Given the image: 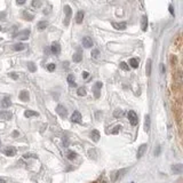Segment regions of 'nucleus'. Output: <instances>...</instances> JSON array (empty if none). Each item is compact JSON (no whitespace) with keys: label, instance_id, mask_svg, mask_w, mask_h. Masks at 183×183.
Listing matches in <instances>:
<instances>
[{"label":"nucleus","instance_id":"2f4dec72","mask_svg":"<svg viewBox=\"0 0 183 183\" xmlns=\"http://www.w3.org/2000/svg\"><path fill=\"white\" fill-rule=\"evenodd\" d=\"M76 157H77V153H76V152H73V151H70V152L68 153V159L73 160Z\"/></svg>","mask_w":183,"mask_h":183},{"label":"nucleus","instance_id":"58836bf2","mask_svg":"<svg viewBox=\"0 0 183 183\" xmlns=\"http://www.w3.org/2000/svg\"><path fill=\"white\" fill-rule=\"evenodd\" d=\"M63 144H64V146H68V144H69V139L66 136H64V139H63Z\"/></svg>","mask_w":183,"mask_h":183},{"label":"nucleus","instance_id":"7c9ffc66","mask_svg":"<svg viewBox=\"0 0 183 183\" xmlns=\"http://www.w3.org/2000/svg\"><path fill=\"white\" fill-rule=\"evenodd\" d=\"M120 69L124 71H128L129 70V66H128V64L127 63H125V62H121L120 63Z\"/></svg>","mask_w":183,"mask_h":183},{"label":"nucleus","instance_id":"393cba45","mask_svg":"<svg viewBox=\"0 0 183 183\" xmlns=\"http://www.w3.org/2000/svg\"><path fill=\"white\" fill-rule=\"evenodd\" d=\"M73 62H80L83 60V55H81V53L80 52H77L76 54H73Z\"/></svg>","mask_w":183,"mask_h":183},{"label":"nucleus","instance_id":"09e8293b","mask_svg":"<svg viewBox=\"0 0 183 183\" xmlns=\"http://www.w3.org/2000/svg\"><path fill=\"white\" fill-rule=\"evenodd\" d=\"M102 183H108V182H107V181H103V182H102Z\"/></svg>","mask_w":183,"mask_h":183},{"label":"nucleus","instance_id":"f704fd0d","mask_svg":"<svg viewBox=\"0 0 183 183\" xmlns=\"http://www.w3.org/2000/svg\"><path fill=\"white\" fill-rule=\"evenodd\" d=\"M55 68H56V65H55L54 63H51V64H48V65H47L48 71H54V70H55Z\"/></svg>","mask_w":183,"mask_h":183},{"label":"nucleus","instance_id":"f3484780","mask_svg":"<svg viewBox=\"0 0 183 183\" xmlns=\"http://www.w3.org/2000/svg\"><path fill=\"white\" fill-rule=\"evenodd\" d=\"M19 100L23 101V102H28L29 101V93L28 90H22L19 93Z\"/></svg>","mask_w":183,"mask_h":183},{"label":"nucleus","instance_id":"4be33fe9","mask_svg":"<svg viewBox=\"0 0 183 183\" xmlns=\"http://www.w3.org/2000/svg\"><path fill=\"white\" fill-rule=\"evenodd\" d=\"M25 47H26V46H25L24 44H16V45L13 46V49L16 51V52H21V51H24Z\"/></svg>","mask_w":183,"mask_h":183},{"label":"nucleus","instance_id":"de8ad7c7","mask_svg":"<svg viewBox=\"0 0 183 183\" xmlns=\"http://www.w3.org/2000/svg\"><path fill=\"white\" fill-rule=\"evenodd\" d=\"M161 71H163V73L165 72V68H164V65H161Z\"/></svg>","mask_w":183,"mask_h":183},{"label":"nucleus","instance_id":"a878e982","mask_svg":"<svg viewBox=\"0 0 183 183\" xmlns=\"http://www.w3.org/2000/svg\"><path fill=\"white\" fill-rule=\"evenodd\" d=\"M129 64H131L132 68H134V69H135V68H137V66H139V60H137V58H135V57H133V58H131V60H129Z\"/></svg>","mask_w":183,"mask_h":183},{"label":"nucleus","instance_id":"c756f323","mask_svg":"<svg viewBox=\"0 0 183 183\" xmlns=\"http://www.w3.org/2000/svg\"><path fill=\"white\" fill-rule=\"evenodd\" d=\"M77 94L79 95V96H85V95H86V88H85V87H80V88H78Z\"/></svg>","mask_w":183,"mask_h":183},{"label":"nucleus","instance_id":"6ab92c4d","mask_svg":"<svg viewBox=\"0 0 183 183\" xmlns=\"http://www.w3.org/2000/svg\"><path fill=\"white\" fill-rule=\"evenodd\" d=\"M144 119H146V120H144V131L148 133V132L150 131V116L146 114Z\"/></svg>","mask_w":183,"mask_h":183},{"label":"nucleus","instance_id":"1a4fd4ad","mask_svg":"<svg viewBox=\"0 0 183 183\" xmlns=\"http://www.w3.org/2000/svg\"><path fill=\"white\" fill-rule=\"evenodd\" d=\"M71 121L72 122H80L81 121V114L79 111H75L71 116Z\"/></svg>","mask_w":183,"mask_h":183},{"label":"nucleus","instance_id":"a18cd8bd","mask_svg":"<svg viewBox=\"0 0 183 183\" xmlns=\"http://www.w3.org/2000/svg\"><path fill=\"white\" fill-rule=\"evenodd\" d=\"M10 77H13L14 79H17V78H19V77H17L16 75H14V73H12V75H10Z\"/></svg>","mask_w":183,"mask_h":183},{"label":"nucleus","instance_id":"7ed1b4c3","mask_svg":"<svg viewBox=\"0 0 183 183\" xmlns=\"http://www.w3.org/2000/svg\"><path fill=\"white\" fill-rule=\"evenodd\" d=\"M127 116H128V120H129V122H131V125H133V126H136V125H137V122H139L137 114H136L134 111H129Z\"/></svg>","mask_w":183,"mask_h":183},{"label":"nucleus","instance_id":"37998d69","mask_svg":"<svg viewBox=\"0 0 183 183\" xmlns=\"http://www.w3.org/2000/svg\"><path fill=\"white\" fill-rule=\"evenodd\" d=\"M23 4H25V1H24V0H21V1H17V5H23Z\"/></svg>","mask_w":183,"mask_h":183},{"label":"nucleus","instance_id":"0eeeda50","mask_svg":"<svg viewBox=\"0 0 183 183\" xmlns=\"http://www.w3.org/2000/svg\"><path fill=\"white\" fill-rule=\"evenodd\" d=\"M56 112L58 113V114H60L61 117H63V118L66 117V114H68V111H66V109L64 108L63 105H61V104L56 107Z\"/></svg>","mask_w":183,"mask_h":183},{"label":"nucleus","instance_id":"c9c22d12","mask_svg":"<svg viewBox=\"0 0 183 183\" xmlns=\"http://www.w3.org/2000/svg\"><path fill=\"white\" fill-rule=\"evenodd\" d=\"M97 56H99V51L95 49V51L92 52V57H93V58H97Z\"/></svg>","mask_w":183,"mask_h":183},{"label":"nucleus","instance_id":"49530a36","mask_svg":"<svg viewBox=\"0 0 183 183\" xmlns=\"http://www.w3.org/2000/svg\"><path fill=\"white\" fill-rule=\"evenodd\" d=\"M0 183H7V182H6V180H4V178H0Z\"/></svg>","mask_w":183,"mask_h":183},{"label":"nucleus","instance_id":"2eb2a0df","mask_svg":"<svg viewBox=\"0 0 183 183\" xmlns=\"http://www.w3.org/2000/svg\"><path fill=\"white\" fill-rule=\"evenodd\" d=\"M100 137H101V135H100L99 131H96V129L92 131V133H90V139H92L93 141H94V142H99L100 141Z\"/></svg>","mask_w":183,"mask_h":183},{"label":"nucleus","instance_id":"c85d7f7f","mask_svg":"<svg viewBox=\"0 0 183 183\" xmlns=\"http://www.w3.org/2000/svg\"><path fill=\"white\" fill-rule=\"evenodd\" d=\"M68 83H69V85H70V86H73V87H75V86H76L75 77H73V76H72V75H70V76H69V77H68Z\"/></svg>","mask_w":183,"mask_h":183},{"label":"nucleus","instance_id":"f03ea898","mask_svg":"<svg viewBox=\"0 0 183 183\" xmlns=\"http://www.w3.org/2000/svg\"><path fill=\"white\" fill-rule=\"evenodd\" d=\"M64 13H65V19H64V25L68 26L69 23H70V19H71V14H72V12H71V7L70 6H64Z\"/></svg>","mask_w":183,"mask_h":183},{"label":"nucleus","instance_id":"aec40b11","mask_svg":"<svg viewBox=\"0 0 183 183\" xmlns=\"http://www.w3.org/2000/svg\"><path fill=\"white\" fill-rule=\"evenodd\" d=\"M24 116L26 118H31V117H38L39 116V113L36 112V111H32V110H26L25 112H24Z\"/></svg>","mask_w":183,"mask_h":183},{"label":"nucleus","instance_id":"c03bdc74","mask_svg":"<svg viewBox=\"0 0 183 183\" xmlns=\"http://www.w3.org/2000/svg\"><path fill=\"white\" fill-rule=\"evenodd\" d=\"M169 12H171V14L174 15V12H173V7L172 6H169Z\"/></svg>","mask_w":183,"mask_h":183},{"label":"nucleus","instance_id":"79ce46f5","mask_svg":"<svg viewBox=\"0 0 183 183\" xmlns=\"http://www.w3.org/2000/svg\"><path fill=\"white\" fill-rule=\"evenodd\" d=\"M83 73H84V78H88V72L87 71H84Z\"/></svg>","mask_w":183,"mask_h":183},{"label":"nucleus","instance_id":"3c124183","mask_svg":"<svg viewBox=\"0 0 183 183\" xmlns=\"http://www.w3.org/2000/svg\"><path fill=\"white\" fill-rule=\"evenodd\" d=\"M0 30H1V28H0Z\"/></svg>","mask_w":183,"mask_h":183},{"label":"nucleus","instance_id":"8fccbe9b","mask_svg":"<svg viewBox=\"0 0 183 183\" xmlns=\"http://www.w3.org/2000/svg\"><path fill=\"white\" fill-rule=\"evenodd\" d=\"M131 183H134V182H131Z\"/></svg>","mask_w":183,"mask_h":183},{"label":"nucleus","instance_id":"ddd939ff","mask_svg":"<svg viewBox=\"0 0 183 183\" xmlns=\"http://www.w3.org/2000/svg\"><path fill=\"white\" fill-rule=\"evenodd\" d=\"M4 153L6 156H8V157H13L16 153V150H15L13 146H8V148H6L5 150H4Z\"/></svg>","mask_w":183,"mask_h":183},{"label":"nucleus","instance_id":"473e14b6","mask_svg":"<svg viewBox=\"0 0 183 183\" xmlns=\"http://www.w3.org/2000/svg\"><path fill=\"white\" fill-rule=\"evenodd\" d=\"M120 129H121V126H120V125H117V126L111 131V133H112V134H118V133L120 132Z\"/></svg>","mask_w":183,"mask_h":183},{"label":"nucleus","instance_id":"a19ab883","mask_svg":"<svg viewBox=\"0 0 183 183\" xmlns=\"http://www.w3.org/2000/svg\"><path fill=\"white\" fill-rule=\"evenodd\" d=\"M159 152H160V148L158 146V148H157V151H155V155L158 156V155H159Z\"/></svg>","mask_w":183,"mask_h":183},{"label":"nucleus","instance_id":"412c9836","mask_svg":"<svg viewBox=\"0 0 183 183\" xmlns=\"http://www.w3.org/2000/svg\"><path fill=\"white\" fill-rule=\"evenodd\" d=\"M141 28H142V30H143V31H146V29H148V17H146V15L142 17Z\"/></svg>","mask_w":183,"mask_h":183},{"label":"nucleus","instance_id":"ea45409f","mask_svg":"<svg viewBox=\"0 0 183 183\" xmlns=\"http://www.w3.org/2000/svg\"><path fill=\"white\" fill-rule=\"evenodd\" d=\"M30 157H33V158H36L37 156L32 155V153H25V155H24V158H30Z\"/></svg>","mask_w":183,"mask_h":183},{"label":"nucleus","instance_id":"dca6fc26","mask_svg":"<svg viewBox=\"0 0 183 183\" xmlns=\"http://www.w3.org/2000/svg\"><path fill=\"white\" fill-rule=\"evenodd\" d=\"M84 16H85L84 12H83V10H79V12L77 13V15H76V22H77L78 24L83 23V21H84Z\"/></svg>","mask_w":183,"mask_h":183},{"label":"nucleus","instance_id":"bb28decb","mask_svg":"<svg viewBox=\"0 0 183 183\" xmlns=\"http://www.w3.org/2000/svg\"><path fill=\"white\" fill-rule=\"evenodd\" d=\"M23 17L26 21H32L33 19V15L30 14V13H28V12H23Z\"/></svg>","mask_w":183,"mask_h":183},{"label":"nucleus","instance_id":"9d476101","mask_svg":"<svg viewBox=\"0 0 183 183\" xmlns=\"http://www.w3.org/2000/svg\"><path fill=\"white\" fill-rule=\"evenodd\" d=\"M102 86H103V84L101 83V81H97L96 84H95V87H94V95L96 99H99L100 97V89L102 88Z\"/></svg>","mask_w":183,"mask_h":183},{"label":"nucleus","instance_id":"20e7f679","mask_svg":"<svg viewBox=\"0 0 183 183\" xmlns=\"http://www.w3.org/2000/svg\"><path fill=\"white\" fill-rule=\"evenodd\" d=\"M29 36H30V30H23L16 34V38L19 40H28Z\"/></svg>","mask_w":183,"mask_h":183},{"label":"nucleus","instance_id":"423d86ee","mask_svg":"<svg viewBox=\"0 0 183 183\" xmlns=\"http://www.w3.org/2000/svg\"><path fill=\"white\" fill-rule=\"evenodd\" d=\"M83 46L85 48H92L93 47V41L89 37H84L83 38Z\"/></svg>","mask_w":183,"mask_h":183},{"label":"nucleus","instance_id":"f8f14e48","mask_svg":"<svg viewBox=\"0 0 183 183\" xmlns=\"http://www.w3.org/2000/svg\"><path fill=\"white\" fill-rule=\"evenodd\" d=\"M183 171V166L181 164H176L172 166V172L174 174H181Z\"/></svg>","mask_w":183,"mask_h":183},{"label":"nucleus","instance_id":"4c0bfd02","mask_svg":"<svg viewBox=\"0 0 183 183\" xmlns=\"http://www.w3.org/2000/svg\"><path fill=\"white\" fill-rule=\"evenodd\" d=\"M88 155H89V157H90V158H92V157H93V158H96V156H95V151L94 150H89L88 151Z\"/></svg>","mask_w":183,"mask_h":183},{"label":"nucleus","instance_id":"b1692460","mask_svg":"<svg viewBox=\"0 0 183 183\" xmlns=\"http://www.w3.org/2000/svg\"><path fill=\"white\" fill-rule=\"evenodd\" d=\"M47 26H48L47 21H40V22L38 23V29H39V30H45Z\"/></svg>","mask_w":183,"mask_h":183},{"label":"nucleus","instance_id":"cd10ccee","mask_svg":"<svg viewBox=\"0 0 183 183\" xmlns=\"http://www.w3.org/2000/svg\"><path fill=\"white\" fill-rule=\"evenodd\" d=\"M28 69L31 72H34V71H37V66L34 65V63H32V62H29L28 63Z\"/></svg>","mask_w":183,"mask_h":183},{"label":"nucleus","instance_id":"4468645a","mask_svg":"<svg viewBox=\"0 0 183 183\" xmlns=\"http://www.w3.org/2000/svg\"><path fill=\"white\" fill-rule=\"evenodd\" d=\"M112 26L116 30H125L127 28V24L125 22H121V23H117V22H113Z\"/></svg>","mask_w":183,"mask_h":183},{"label":"nucleus","instance_id":"5701e85b","mask_svg":"<svg viewBox=\"0 0 183 183\" xmlns=\"http://www.w3.org/2000/svg\"><path fill=\"white\" fill-rule=\"evenodd\" d=\"M146 76H150L151 75V60H150V58H148V60H146Z\"/></svg>","mask_w":183,"mask_h":183},{"label":"nucleus","instance_id":"e433bc0d","mask_svg":"<svg viewBox=\"0 0 183 183\" xmlns=\"http://www.w3.org/2000/svg\"><path fill=\"white\" fill-rule=\"evenodd\" d=\"M122 110H117V111H114V117H120V116H122Z\"/></svg>","mask_w":183,"mask_h":183},{"label":"nucleus","instance_id":"6e6552de","mask_svg":"<svg viewBox=\"0 0 183 183\" xmlns=\"http://www.w3.org/2000/svg\"><path fill=\"white\" fill-rule=\"evenodd\" d=\"M51 51H52L53 54L57 55V54H60V53H61V46H60L57 42H53L52 47H51Z\"/></svg>","mask_w":183,"mask_h":183},{"label":"nucleus","instance_id":"39448f33","mask_svg":"<svg viewBox=\"0 0 183 183\" xmlns=\"http://www.w3.org/2000/svg\"><path fill=\"white\" fill-rule=\"evenodd\" d=\"M146 148H148V144H146V143H143V144H141V146H139V149H137V153H136V157H137V159H140L142 156L146 153Z\"/></svg>","mask_w":183,"mask_h":183},{"label":"nucleus","instance_id":"a211bd4d","mask_svg":"<svg viewBox=\"0 0 183 183\" xmlns=\"http://www.w3.org/2000/svg\"><path fill=\"white\" fill-rule=\"evenodd\" d=\"M10 105H12V101H10L9 97H5V99L1 101V107H2V108L7 109V108H9Z\"/></svg>","mask_w":183,"mask_h":183},{"label":"nucleus","instance_id":"72a5a7b5","mask_svg":"<svg viewBox=\"0 0 183 183\" xmlns=\"http://www.w3.org/2000/svg\"><path fill=\"white\" fill-rule=\"evenodd\" d=\"M32 6L33 7H39V6H41V1H39V0H33Z\"/></svg>","mask_w":183,"mask_h":183},{"label":"nucleus","instance_id":"9b49d317","mask_svg":"<svg viewBox=\"0 0 183 183\" xmlns=\"http://www.w3.org/2000/svg\"><path fill=\"white\" fill-rule=\"evenodd\" d=\"M12 117H13V114H12V112H9V111H1V112H0V118H1L2 120H10Z\"/></svg>","mask_w":183,"mask_h":183},{"label":"nucleus","instance_id":"f257e3e1","mask_svg":"<svg viewBox=\"0 0 183 183\" xmlns=\"http://www.w3.org/2000/svg\"><path fill=\"white\" fill-rule=\"evenodd\" d=\"M126 172H127L126 168H122V169H119V171L113 172L112 175H111V181H112V182H116V181H118V180H120V178L125 175Z\"/></svg>","mask_w":183,"mask_h":183}]
</instances>
